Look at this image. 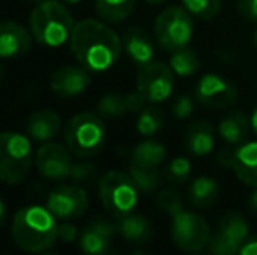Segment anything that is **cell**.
<instances>
[{"label": "cell", "mask_w": 257, "mask_h": 255, "mask_svg": "<svg viewBox=\"0 0 257 255\" xmlns=\"http://www.w3.org/2000/svg\"><path fill=\"white\" fill-rule=\"evenodd\" d=\"M70 49L82 67L100 74L112 68L121 58L122 41L103 21L82 20L72 30Z\"/></svg>", "instance_id": "6da1fadb"}, {"label": "cell", "mask_w": 257, "mask_h": 255, "mask_svg": "<svg viewBox=\"0 0 257 255\" xmlns=\"http://www.w3.org/2000/svg\"><path fill=\"white\" fill-rule=\"evenodd\" d=\"M58 218L48 206L28 204L14 213L13 239L18 248L39 253L51 250L58 239Z\"/></svg>", "instance_id": "7a4b0ae2"}, {"label": "cell", "mask_w": 257, "mask_h": 255, "mask_svg": "<svg viewBox=\"0 0 257 255\" xmlns=\"http://www.w3.org/2000/svg\"><path fill=\"white\" fill-rule=\"evenodd\" d=\"M75 23L72 13L61 0L37 2L30 14V32L44 48H61L70 41Z\"/></svg>", "instance_id": "3957f363"}, {"label": "cell", "mask_w": 257, "mask_h": 255, "mask_svg": "<svg viewBox=\"0 0 257 255\" xmlns=\"http://www.w3.org/2000/svg\"><path fill=\"white\" fill-rule=\"evenodd\" d=\"M35 154L32 140L20 131H0V180L9 185L28 177Z\"/></svg>", "instance_id": "277c9868"}, {"label": "cell", "mask_w": 257, "mask_h": 255, "mask_svg": "<svg viewBox=\"0 0 257 255\" xmlns=\"http://www.w3.org/2000/svg\"><path fill=\"white\" fill-rule=\"evenodd\" d=\"M65 145L79 159L96 156L107 142V129L100 114L81 112L68 121L63 133Z\"/></svg>", "instance_id": "5b68a950"}, {"label": "cell", "mask_w": 257, "mask_h": 255, "mask_svg": "<svg viewBox=\"0 0 257 255\" xmlns=\"http://www.w3.org/2000/svg\"><path fill=\"white\" fill-rule=\"evenodd\" d=\"M140 189L130 177V173L110 170L102 177L98 185L100 201L108 213L114 217H124L132 213L139 204Z\"/></svg>", "instance_id": "8992f818"}, {"label": "cell", "mask_w": 257, "mask_h": 255, "mask_svg": "<svg viewBox=\"0 0 257 255\" xmlns=\"http://www.w3.org/2000/svg\"><path fill=\"white\" fill-rule=\"evenodd\" d=\"M194 21L193 14L186 7L172 6L166 7L154 23V34L159 46L165 51L173 53L182 48H187L193 39Z\"/></svg>", "instance_id": "52a82bcc"}, {"label": "cell", "mask_w": 257, "mask_h": 255, "mask_svg": "<svg viewBox=\"0 0 257 255\" xmlns=\"http://www.w3.org/2000/svg\"><path fill=\"white\" fill-rule=\"evenodd\" d=\"M172 218V239L180 250L184 252H200L205 246H208L212 232H210L208 222L200 213L187 211L186 208H180Z\"/></svg>", "instance_id": "ba28073f"}, {"label": "cell", "mask_w": 257, "mask_h": 255, "mask_svg": "<svg viewBox=\"0 0 257 255\" xmlns=\"http://www.w3.org/2000/svg\"><path fill=\"white\" fill-rule=\"evenodd\" d=\"M248 238V224L240 211H227L219 220L215 232L210 238L208 250L217 255L240 253L241 245Z\"/></svg>", "instance_id": "9c48e42d"}, {"label": "cell", "mask_w": 257, "mask_h": 255, "mask_svg": "<svg viewBox=\"0 0 257 255\" xmlns=\"http://www.w3.org/2000/svg\"><path fill=\"white\" fill-rule=\"evenodd\" d=\"M173 84V70L170 65L161 62H149L142 65L139 75H137V89L146 96L149 103H161L172 96Z\"/></svg>", "instance_id": "30bf717a"}, {"label": "cell", "mask_w": 257, "mask_h": 255, "mask_svg": "<svg viewBox=\"0 0 257 255\" xmlns=\"http://www.w3.org/2000/svg\"><path fill=\"white\" fill-rule=\"evenodd\" d=\"M194 96L208 109H226L236 103L238 89L234 82L220 74H205L194 88Z\"/></svg>", "instance_id": "8fae6325"}, {"label": "cell", "mask_w": 257, "mask_h": 255, "mask_svg": "<svg viewBox=\"0 0 257 255\" xmlns=\"http://www.w3.org/2000/svg\"><path fill=\"white\" fill-rule=\"evenodd\" d=\"M46 206L60 220L79 218L88 210L89 196L86 189L79 187V185H58L56 189L49 192Z\"/></svg>", "instance_id": "7c38bea8"}, {"label": "cell", "mask_w": 257, "mask_h": 255, "mask_svg": "<svg viewBox=\"0 0 257 255\" xmlns=\"http://www.w3.org/2000/svg\"><path fill=\"white\" fill-rule=\"evenodd\" d=\"M72 156L67 145L56 142H46L35 152V168L42 177L49 180H63L70 177L72 171Z\"/></svg>", "instance_id": "4fadbf2b"}, {"label": "cell", "mask_w": 257, "mask_h": 255, "mask_svg": "<svg viewBox=\"0 0 257 255\" xmlns=\"http://www.w3.org/2000/svg\"><path fill=\"white\" fill-rule=\"evenodd\" d=\"M91 84L89 70L84 67H61L53 72L49 86L56 95L74 98L86 91Z\"/></svg>", "instance_id": "5bb4252c"}, {"label": "cell", "mask_w": 257, "mask_h": 255, "mask_svg": "<svg viewBox=\"0 0 257 255\" xmlns=\"http://www.w3.org/2000/svg\"><path fill=\"white\" fill-rule=\"evenodd\" d=\"M32 32L14 21L0 23V60H13L25 55L32 48Z\"/></svg>", "instance_id": "9a60e30c"}, {"label": "cell", "mask_w": 257, "mask_h": 255, "mask_svg": "<svg viewBox=\"0 0 257 255\" xmlns=\"http://www.w3.org/2000/svg\"><path fill=\"white\" fill-rule=\"evenodd\" d=\"M117 231L114 224L107 220H95L89 225H86V229L81 234V246L82 252L89 255H103L110 250V243L114 239V234Z\"/></svg>", "instance_id": "2e32d148"}, {"label": "cell", "mask_w": 257, "mask_h": 255, "mask_svg": "<svg viewBox=\"0 0 257 255\" xmlns=\"http://www.w3.org/2000/svg\"><path fill=\"white\" fill-rule=\"evenodd\" d=\"M233 168L238 180L245 185L257 187V142H243L233 150Z\"/></svg>", "instance_id": "e0dca14e"}, {"label": "cell", "mask_w": 257, "mask_h": 255, "mask_svg": "<svg viewBox=\"0 0 257 255\" xmlns=\"http://www.w3.org/2000/svg\"><path fill=\"white\" fill-rule=\"evenodd\" d=\"M61 129V119L54 110L44 109L34 112L27 121V135L35 142H51Z\"/></svg>", "instance_id": "ac0fdd59"}, {"label": "cell", "mask_w": 257, "mask_h": 255, "mask_svg": "<svg viewBox=\"0 0 257 255\" xmlns=\"http://www.w3.org/2000/svg\"><path fill=\"white\" fill-rule=\"evenodd\" d=\"M220 138L227 143V145L238 147L243 142H247L248 133L252 131L250 126V117L241 110H233L227 116L220 119L219 126H217Z\"/></svg>", "instance_id": "d6986e66"}, {"label": "cell", "mask_w": 257, "mask_h": 255, "mask_svg": "<svg viewBox=\"0 0 257 255\" xmlns=\"http://www.w3.org/2000/svg\"><path fill=\"white\" fill-rule=\"evenodd\" d=\"M184 145L187 152L196 157H205L212 154L215 145V133L210 123L206 121H196L186 129L184 135Z\"/></svg>", "instance_id": "ffe728a7"}, {"label": "cell", "mask_w": 257, "mask_h": 255, "mask_svg": "<svg viewBox=\"0 0 257 255\" xmlns=\"http://www.w3.org/2000/svg\"><path fill=\"white\" fill-rule=\"evenodd\" d=\"M122 49L126 55L133 60L137 65H146L154 60V44L149 39V35L139 27H132L124 32L122 37Z\"/></svg>", "instance_id": "44dd1931"}, {"label": "cell", "mask_w": 257, "mask_h": 255, "mask_svg": "<svg viewBox=\"0 0 257 255\" xmlns=\"http://www.w3.org/2000/svg\"><path fill=\"white\" fill-rule=\"evenodd\" d=\"M117 231L122 238L132 245H144L149 243L154 234L153 224L147 220L144 215L139 213H128L124 217H119Z\"/></svg>", "instance_id": "7402d4cb"}, {"label": "cell", "mask_w": 257, "mask_h": 255, "mask_svg": "<svg viewBox=\"0 0 257 255\" xmlns=\"http://www.w3.org/2000/svg\"><path fill=\"white\" fill-rule=\"evenodd\" d=\"M219 184L217 180H213L212 177H198L196 180H193V184L189 185V191H187V197H189V203L196 208H212L213 204L219 199Z\"/></svg>", "instance_id": "603a6c76"}, {"label": "cell", "mask_w": 257, "mask_h": 255, "mask_svg": "<svg viewBox=\"0 0 257 255\" xmlns=\"http://www.w3.org/2000/svg\"><path fill=\"white\" fill-rule=\"evenodd\" d=\"M166 157V149L163 143L147 140L140 142L132 152V163L146 168H159Z\"/></svg>", "instance_id": "cb8c5ba5"}, {"label": "cell", "mask_w": 257, "mask_h": 255, "mask_svg": "<svg viewBox=\"0 0 257 255\" xmlns=\"http://www.w3.org/2000/svg\"><path fill=\"white\" fill-rule=\"evenodd\" d=\"M137 0H95V9L108 23H121L135 9Z\"/></svg>", "instance_id": "d4e9b609"}, {"label": "cell", "mask_w": 257, "mask_h": 255, "mask_svg": "<svg viewBox=\"0 0 257 255\" xmlns=\"http://www.w3.org/2000/svg\"><path fill=\"white\" fill-rule=\"evenodd\" d=\"M201 67V60L198 56L196 51L189 48H182L179 51L172 53L170 58V68L173 70V74L179 77H191L194 75Z\"/></svg>", "instance_id": "484cf974"}, {"label": "cell", "mask_w": 257, "mask_h": 255, "mask_svg": "<svg viewBox=\"0 0 257 255\" xmlns=\"http://www.w3.org/2000/svg\"><path fill=\"white\" fill-rule=\"evenodd\" d=\"M128 173L137 184V187L140 189V192L144 194L154 192L161 185V171H159V168H146L132 163Z\"/></svg>", "instance_id": "4316f807"}, {"label": "cell", "mask_w": 257, "mask_h": 255, "mask_svg": "<svg viewBox=\"0 0 257 255\" xmlns=\"http://www.w3.org/2000/svg\"><path fill=\"white\" fill-rule=\"evenodd\" d=\"M182 4L193 18H200L203 21L217 18L222 9V0H182Z\"/></svg>", "instance_id": "83f0119b"}, {"label": "cell", "mask_w": 257, "mask_h": 255, "mask_svg": "<svg viewBox=\"0 0 257 255\" xmlns=\"http://www.w3.org/2000/svg\"><path fill=\"white\" fill-rule=\"evenodd\" d=\"M163 128V116L154 107H146L137 117V131L144 136H153Z\"/></svg>", "instance_id": "f1b7e54d"}, {"label": "cell", "mask_w": 257, "mask_h": 255, "mask_svg": "<svg viewBox=\"0 0 257 255\" xmlns=\"http://www.w3.org/2000/svg\"><path fill=\"white\" fill-rule=\"evenodd\" d=\"M128 112L126 109L124 96L117 95V93H108L100 98L98 102V114L105 119H119Z\"/></svg>", "instance_id": "f546056e"}, {"label": "cell", "mask_w": 257, "mask_h": 255, "mask_svg": "<svg viewBox=\"0 0 257 255\" xmlns=\"http://www.w3.org/2000/svg\"><path fill=\"white\" fill-rule=\"evenodd\" d=\"M191 161L184 156H177L166 166V178L173 184H184L191 175Z\"/></svg>", "instance_id": "4dcf8cb0"}, {"label": "cell", "mask_w": 257, "mask_h": 255, "mask_svg": "<svg viewBox=\"0 0 257 255\" xmlns=\"http://www.w3.org/2000/svg\"><path fill=\"white\" fill-rule=\"evenodd\" d=\"M156 204L161 211H165L166 215H173L177 210L184 208L182 204V197L179 196V192H175L173 189H163L161 192L158 194V199H156Z\"/></svg>", "instance_id": "1f68e13d"}, {"label": "cell", "mask_w": 257, "mask_h": 255, "mask_svg": "<svg viewBox=\"0 0 257 255\" xmlns=\"http://www.w3.org/2000/svg\"><path fill=\"white\" fill-rule=\"evenodd\" d=\"M95 177H96V166H95V164H91V163L72 164V171H70L72 180L81 182V184H86V182H91Z\"/></svg>", "instance_id": "d6a6232c"}, {"label": "cell", "mask_w": 257, "mask_h": 255, "mask_svg": "<svg viewBox=\"0 0 257 255\" xmlns=\"http://www.w3.org/2000/svg\"><path fill=\"white\" fill-rule=\"evenodd\" d=\"M172 112L177 119H187L189 116H193L194 112V100L187 95H182L173 102Z\"/></svg>", "instance_id": "836d02e7"}, {"label": "cell", "mask_w": 257, "mask_h": 255, "mask_svg": "<svg viewBox=\"0 0 257 255\" xmlns=\"http://www.w3.org/2000/svg\"><path fill=\"white\" fill-rule=\"evenodd\" d=\"M124 102H126V109H128V112H132V114L142 112V110L146 109V103H149L146 100V96H144L139 89L133 91V93H128V95L124 96Z\"/></svg>", "instance_id": "e575fe53"}, {"label": "cell", "mask_w": 257, "mask_h": 255, "mask_svg": "<svg viewBox=\"0 0 257 255\" xmlns=\"http://www.w3.org/2000/svg\"><path fill=\"white\" fill-rule=\"evenodd\" d=\"M238 13L248 21H257V0H236Z\"/></svg>", "instance_id": "d590c367"}, {"label": "cell", "mask_w": 257, "mask_h": 255, "mask_svg": "<svg viewBox=\"0 0 257 255\" xmlns=\"http://www.w3.org/2000/svg\"><path fill=\"white\" fill-rule=\"evenodd\" d=\"M79 236V229L70 222H63L58 227V239H61L63 243H74Z\"/></svg>", "instance_id": "8d00e7d4"}, {"label": "cell", "mask_w": 257, "mask_h": 255, "mask_svg": "<svg viewBox=\"0 0 257 255\" xmlns=\"http://www.w3.org/2000/svg\"><path fill=\"white\" fill-rule=\"evenodd\" d=\"M240 255H257V234L248 236L240 248Z\"/></svg>", "instance_id": "74e56055"}, {"label": "cell", "mask_w": 257, "mask_h": 255, "mask_svg": "<svg viewBox=\"0 0 257 255\" xmlns=\"http://www.w3.org/2000/svg\"><path fill=\"white\" fill-rule=\"evenodd\" d=\"M219 159V164L222 168H231V164H233V152H227V150H224V152H220V156L217 157Z\"/></svg>", "instance_id": "f35d334b"}, {"label": "cell", "mask_w": 257, "mask_h": 255, "mask_svg": "<svg viewBox=\"0 0 257 255\" xmlns=\"http://www.w3.org/2000/svg\"><path fill=\"white\" fill-rule=\"evenodd\" d=\"M248 206H250L252 213L257 215V187L254 189V192L250 194V197H248Z\"/></svg>", "instance_id": "ab89813d"}, {"label": "cell", "mask_w": 257, "mask_h": 255, "mask_svg": "<svg viewBox=\"0 0 257 255\" xmlns=\"http://www.w3.org/2000/svg\"><path fill=\"white\" fill-rule=\"evenodd\" d=\"M6 217H7V206H6V203H4L2 197H0V227H2L4 222H6Z\"/></svg>", "instance_id": "60d3db41"}, {"label": "cell", "mask_w": 257, "mask_h": 255, "mask_svg": "<svg viewBox=\"0 0 257 255\" xmlns=\"http://www.w3.org/2000/svg\"><path fill=\"white\" fill-rule=\"evenodd\" d=\"M250 126H252V131H254L255 136H257V105L250 114Z\"/></svg>", "instance_id": "b9f144b4"}, {"label": "cell", "mask_w": 257, "mask_h": 255, "mask_svg": "<svg viewBox=\"0 0 257 255\" xmlns=\"http://www.w3.org/2000/svg\"><path fill=\"white\" fill-rule=\"evenodd\" d=\"M63 4H67V6H75V4L82 2V0H61Z\"/></svg>", "instance_id": "7bdbcfd3"}, {"label": "cell", "mask_w": 257, "mask_h": 255, "mask_svg": "<svg viewBox=\"0 0 257 255\" xmlns=\"http://www.w3.org/2000/svg\"><path fill=\"white\" fill-rule=\"evenodd\" d=\"M252 44H254V48L257 49V30L254 32V35H252Z\"/></svg>", "instance_id": "ee69618b"}, {"label": "cell", "mask_w": 257, "mask_h": 255, "mask_svg": "<svg viewBox=\"0 0 257 255\" xmlns=\"http://www.w3.org/2000/svg\"><path fill=\"white\" fill-rule=\"evenodd\" d=\"M149 4H161V2H168V0H146Z\"/></svg>", "instance_id": "f6af8a7d"}, {"label": "cell", "mask_w": 257, "mask_h": 255, "mask_svg": "<svg viewBox=\"0 0 257 255\" xmlns=\"http://www.w3.org/2000/svg\"><path fill=\"white\" fill-rule=\"evenodd\" d=\"M32 2H42V0H32Z\"/></svg>", "instance_id": "bcb514c9"}, {"label": "cell", "mask_w": 257, "mask_h": 255, "mask_svg": "<svg viewBox=\"0 0 257 255\" xmlns=\"http://www.w3.org/2000/svg\"><path fill=\"white\" fill-rule=\"evenodd\" d=\"M0 75H2V65H0Z\"/></svg>", "instance_id": "7dc6e473"}]
</instances>
